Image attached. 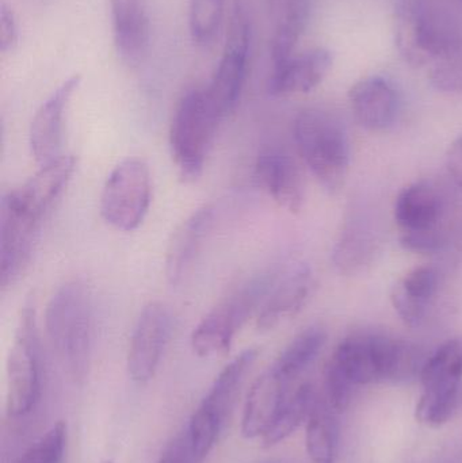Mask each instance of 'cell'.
Instances as JSON below:
<instances>
[{
  "mask_svg": "<svg viewBox=\"0 0 462 463\" xmlns=\"http://www.w3.org/2000/svg\"><path fill=\"white\" fill-rule=\"evenodd\" d=\"M94 304L83 280L64 283L49 299L45 329L49 342L72 380L83 383L91 366Z\"/></svg>",
  "mask_w": 462,
  "mask_h": 463,
  "instance_id": "6da1fadb",
  "label": "cell"
},
{
  "mask_svg": "<svg viewBox=\"0 0 462 463\" xmlns=\"http://www.w3.org/2000/svg\"><path fill=\"white\" fill-rule=\"evenodd\" d=\"M354 386L406 383L420 375V351L412 343L382 334H355L344 339L331 358Z\"/></svg>",
  "mask_w": 462,
  "mask_h": 463,
  "instance_id": "7a4b0ae2",
  "label": "cell"
},
{
  "mask_svg": "<svg viewBox=\"0 0 462 463\" xmlns=\"http://www.w3.org/2000/svg\"><path fill=\"white\" fill-rule=\"evenodd\" d=\"M293 135L312 175L331 194L341 192L350 167V141L344 122L331 111L306 109L296 117Z\"/></svg>",
  "mask_w": 462,
  "mask_h": 463,
  "instance_id": "3957f363",
  "label": "cell"
},
{
  "mask_svg": "<svg viewBox=\"0 0 462 463\" xmlns=\"http://www.w3.org/2000/svg\"><path fill=\"white\" fill-rule=\"evenodd\" d=\"M278 277L274 271L255 275L220 301L193 331V351L201 358L227 355L239 329L260 309Z\"/></svg>",
  "mask_w": 462,
  "mask_h": 463,
  "instance_id": "277c9868",
  "label": "cell"
},
{
  "mask_svg": "<svg viewBox=\"0 0 462 463\" xmlns=\"http://www.w3.org/2000/svg\"><path fill=\"white\" fill-rule=\"evenodd\" d=\"M222 121L205 89L192 90L179 100L171 121L170 149L184 181L195 182L203 175Z\"/></svg>",
  "mask_w": 462,
  "mask_h": 463,
  "instance_id": "5b68a950",
  "label": "cell"
},
{
  "mask_svg": "<svg viewBox=\"0 0 462 463\" xmlns=\"http://www.w3.org/2000/svg\"><path fill=\"white\" fill-rule=\"evenodd\" d=\"M43 362L33 299L19 316L15 336L7 358L5 411L11 419L24 418L34 410L42 393Z\"/></svg>",
  "mask_w": 462,
  "mask_h": 463,
  "instance_id": "8992f818",
  "label": "cell"
},
{
  "mask_svg": "<svg viewBox=\"0 0 462 463\" xmlns=\"http://www.w3.org/2000/svg\"><path fill=\"white\" fill-rule=\"evenodd\" d=\"M422 396L415 411L420 424L438 429L457 410L462 381V339L448 340L423 364Z\"/></svg>",
  "mask_w": 462,
  "mask_h": 463,
  "instance_id": "52a82bcc",
  "label": "cell"
},
{
  "mask_svg": "<svg viewBox=\"0 0 462 463\" xmlns=\"http://www.w3.org/2000/svg\"><path fill=\"white\" fill-rule=\"evenodd\" d=\"M151 198L149 165L140 157H127L106 179L100 194V214L116 230L132 232L146 220Z\"/></svg>",
  "mask_w": 462,
  "mask_h": 463,
  "instance_id": "ba28073f",
  "label": "cell"
},
{
  "mask_svg": "<svg viewBox=\"0 0 462 463\" xmlns=\"http://www.w3.org/2000/svg\"><path fill=\"white\" fill-rule=\"evenodd\" d=\"M396 45L401 57L414 67L448 59L460 49V35L449 19L425 5H409L399 13Z\"/></svg>",
  "mask_w": 462,
  "mask_h": 463,
  "instance_id": "9c48e42d",
  "label": "cell"
},
{
  "mask_svg": "<svg viewBox=\"0 0 462 463\" xmlns=\"http://www.w3.org/2000/svg\"><path fill=\"white\" fill-rule=\"evenodd\" d=\"M250 27L240 11L231 21L227 43L216 72L205 91L222 119L230 116L240 99L249 71Z\"/></svg>",
  "mask_w": 462,
  "mask_h": 463,
  "instance_id": "30bf717a",
  "label": "cell"
},
{
  "mask_svg": "<svg viewBox=\"0 0 462 463\" xmlns=\"http://www.w3.org/2000/svg\"><path fill=\"white\" fill-rule=\"evenodd\" d=\"M171 334L173 316L168 307L160 302H151L144 307L127 348V373L133 383L146 385L155 377Z\"/></svg>",
  "mask_w": 462,
  "mask_h": 463,
  "instance_id": "8fae6325",
  "label": "cell"
},
{
  "mask_svg": "<svg viewBox=\"0 0 462 463\" xmlns=\"http://www.w3.org/2000/svg\"><path fill=\"white\" fill-rule=\"evenodd\" d=\"M41 222L14 205L7 195L0 201V285H14L29 266Z\"/></svg>",
  "mask_w": 462,
  "mask_h": 463,
  "instance_id": "7c38bea8",
  "label": "cell"
},
{
  "mask_svg": "<svg viewBox=\"0 0 462 463\" xmlns=\"http://www.w3.org/2000/svg\"><path fill=\"white\" fill-rule=\"evenodd\" d=\"M80 83V75L71 76L35 111L30 124L29 143L38 165H45L62 156L65 114Z\"/></svg>",
  "mask_w": 462,
  "mask_h": 463,
  "instance_id": "4fadbf2b",
  "label": "cell"
},
{
  "mask_svg": "<svg viewBox=\"0 0 462 463\" xmlns=\"http://www.w3.org/2000/svg\"><path fill=\"white\" fill-rule=\"evenodd\" d=\"M75 170L76 157L62 155L59 159L41 165L40 170L22 186L5 194L24 213L42 222L54 203L67 189Z\"/></svg>",
  "mask_w": 462,
  "mask_h": 463,
  "instance_id": "5bb4252c",
  "label": "cell"
},
{
  "mask_svg": "<svg viewBox=\"0 0 462 463\" xmlns=\"http://www.w3.org/2000/svg\"><path fill=\"white\" fill-rule=\"evenodd\" d=\"M255 174L263 189L289 213L303 208L304 184L300 168L289 152L279 146H268L258 155Z\"/></svg>",
  "mask_w": 462,
  "mask_h": 463,
  "instance_id": "9a60e30c",
  "label": "cell"
},
{
  "mask_svg": "<svg viewBox=\"0 0 462 463\" xmlns=\"http://www.w3.org/2000/svg\"><path fill=\"white\" fill-rule=\"evenodd\" d=\"M444 200L429 182L406 187L395 203V220L401 237H444L438 231L444 219Z\"/></svg>",
  "mask_w": 462,
  "mask_h": 463,
  "instance_id": "2e32d148",
  "label": "cell"
},
{
  "mask_svg": "<svg viewBox=\"0 0 462 463\" xmlns=\"http://www.w3.org/2000/svg\"><path fill=\"white\" fill-rule=\"evenodd\" d=\"M216 206L203 205L190 214L173 234L165 255V277L170 285L182 283L203 250L214 222Z\"/></svg>",
  "mask_w": 462,
  "mask_h": 463,
  "instance_id": "e0dca14e",
  "label": "cell"
},
{
  "mask_svg": "<svg viewBox=\"0 0 462 463\" xmlns=\"http://www.w3.org/2000/svg\"><path fill=\"white\" fill-rule=\"evenodd\" d=\"M312 288L311 269L297 266L278 277L260 309L258 310L257 328L266 332L297 315L308 301Z\"/></svg>",
  "mask_w": 462,
  "mask_h": 463,
  "instance_id": "ac0fdd59",
  "label": "cell"
},
{
  "mask_svg": "<svg viewBox=\"0 0 462 463\" xmlns=\"http://www.w3.org/2000/svg\"><path fill=\"white\" fill-rule=\"evenodd\" d=\"M350 108L361 127L384 130L395 124L399 114V95L395 87L380 78L361 79L349 92Z\"/></svg>",
  "mask_w": 462,
  "mask_h": 463,
  "instance_id": "d6986e66",
  "label": "cell"
},
{
  "mask_svg": "<svg viewBox=\"0 0 462 463\" xmlns=\"http://www.w3.org/2000/svg\"><path fill=\"white\" fill-rule=\"evenodd\" d=\"M289 383L273 367L266 370L252 383L241 418V434L246 439H260L265 435L289 396Z\"/></svg>",
  "mask_w": 462,
  "mask_h": 463,
  "instance_id": "ffe728a7",
  "label": "cell"
},
{
  "mask_svg": "<svg viewBox=\"0 0 462 463\" xmlns=\"http://www.w3.org/2000/svg\"><path fill=\"white\" fill-rule=\"evenodd\" d=\"M333 65L327 49L317 48L300 56H292L274 65L268 90L271 95L306 94L322 83Z\"/></svg>",
  "mask_w": 462,
  "mask_h": 463,
  "instance_id": "44dd1931",
  "label": "cell"
},
{
  "mask_svg": "<svg viewBox=\"0 0 462 463\" xmlns=\"http://www.w3.org/2000/svg\"><path fill=\"white\" fill-rule=\"evenodd\" d=\"M114 43L122 59L137 62L149 45L146 0H110Z\"/></svg>",
  "mask_w": 462,
  "mask_h": 463,
  "instance_id": "7402d4cb",
  "label": "cell"
},
{
  "mask_svg": "<svg viewBox=\"0 0 462 463\" xmlns=\"http://www.w3.org/2000/svg\"><path fill=\"white\" fill-rule=\"evenodd\" d=\"M438 286V271L431 266L417 267L393 286L391 299L406 326L415 328L422 324Z\"/></svg>",
  "mask_w": 462,
  "mask_h": 463,
  "instance_id": "603a6c76",
  "label": "cell"
},
{
  "mask_svg": "<svg viewBox=\"0 0 462 463\" xmlns=\"http://www.w3.org/2000/svg\"><path fill=\"white\" fill-rule=\"evenodd\" d=\"M258 358V350L249 348L231 361L217 375L201 405L225 429L232 415L239 392Z\"/></svg>",
  "mask_w": 462,
  "mask_h": 463,
  "instance_id": "cb8c5ba5",
  "label": "cell"
},
{
  "mask_svg": "<svg viewBox=\"0 0 462 463\" xmlns=\"http://www.w3.org/2000/svg\"><path fill=\"white\" fill-rule=\"evenodd\" d=\"M273 24L271 54L274 65L293 56V49L306 29L309 0H268Z\"/></svg>",
  "mask_w": 462,
  "mask_h": 463,
  "instance_id": "d4e9b609",
  "label": "cell"
},
{
  "mask_svg": "<svg viewBox=\"0 0 462 463\" xmlns=\"http://www.w3.org/2000/svg\"><path fill=\"white\" fill-rule=\"evenodd\" d=\"M377 241L374 232L361 220L349 222L341 232L334 248L333 260L336 269L346 275L365 271L376 255Z\"/></svg>",
  "mask_w": 462,
  "mask_h": 463,
  "instance_id": "484cf974",
  "label": "cell"
},
{
  "mask_svg": "<svg viewBox=\"0 0 462 463\" xmlns=\"http://www.w3.org/2000/svg\"><path fill=\"white\" fill-rule=\"evenodd\" d=\"M336 413L327 402L317 400L306 423V453L314 463H335L339 448Z\"/></svg>",
  "mask_w": 462,
  "mask_h": 463,
  "instance_id": "4316f807",
  "label": "cell"
},
{
  "mask_svg": "<svg viewBox=\"0 0 462 463\" xmlns=\"http://www.w3.org/2000/svg\"><path fill=\"white\" fill-rule=\"evenodd\" d=\"M316 402V394L309 383L298 386L287 397L273 423L260 438L263 448H273L289 438L309 418Z\"/></svg>",
  "mask_w": 462,
  "mask_h": 463,
  "instance_id": "83f0119b",
  "label": "cell"
},
{
  "mask_svg": "<svg viewBox=\"0 0 462 463\" xmlns=\"http://www.w3.org/2000/svg\"><path fill=\"white\" fill-rule=\"evenodd\" d=\"M325 340L327 334L322 326H309L287 345L271 367L288 383H292L316 359Z\"/></svg>",
  "mask_w": 462,
  "mask_h": 463,
  "instance_id": "f1b7e54d",
  "label": "cell"
},
{
  "mask_svg": "<svg viewBox=\"0 0 462 463\" xmlns=\"http://www.w3.org/2000/svg\"><path fill=\"white\" fill-rule=\"evenodd\" d=\"M224 13L225 0H190L189 29L195 45L206 48L213 43Z\"/></svg>",
  "mask_w": 462,
  "mask_h": 463,
  "instance_id": "f546056e",
  "label": "cell"
},
{
  "mask_svg": "<svg viewBox=\"0 0 462 463\" xmlns=\"http://www.w3.org/2000/svg\"><path fill=\"white\" fill-rule=\"evenodd\" d=\"M222 430L224 429L220 426L219 421L203 405H198L190 418L189 426L186 427L190 449L195 461L198 463L205 461L206 457L211 454L219 440Z\"/></svg>",
  "mask_w": 462,
  "mask_h": 463,
  "instance_id": "4dcf8cb0",
  "label": "cell"
},
{
  "mask_svg": "<svg viewBox=\"0 0 462 463\" xmlns=\"http://www.w3.org/2000/svg\"><path fill=\"white\" fill-rule=\"evenodd\" d=\"M67 424L57 421L22 453L15 463H62L67 450Z\"/></svg>",
  "mask_w": 462,
  "mask_h": 463,
  "instance_id": "1f68e13d",
  "label": "cell"
},
{
  "mask_svg": "<svg viewBox=\"0 0 462 463\" xmlns=\"http://www.w3.org/2000/svg\"><path fill=\"white\" fill-rule=\"evenodd\" d=\"M353 385L341 370L336 369L333 364H328L325 370V394L327 404L335 413H342L349 407L352 400Z\"/></svg>",
  "mask_w": 462,
  "mask_h": 463,
  "instance_id": "d6a6232c",
  "label": "cell"
},
{
  "mask_svg": "<svg viewBox=\"0 0 462 463\" xmlns=\"http://www.w3.org/2000/svg\"><path fill=\"white\" fill-rule=\"evenodd\" d=\"M156 463H198L190 449L186 430L176 434L165 445Z\"/></svg>",
  "mask_w": 462,
  "mask_h": 463,
  "instance_id": "836d02e7",
  "label": "cell"
},
{
  "mask_svg": "<svg viewBox=\"0 0 462 463\" xmlns=\"http://www.w3.org/2000/svg\"><path fill=\"white\" fill-rule=\"evenodd\" d=\"M431 83L442 91H462V65L455 62L438 65L431 71Z\"/></svg>",
  "mask_w": 462,
  "mask_h": 463,
  "instance_id": "e575fe53",
  "label": "cell"
},
{
  "mask_svg": "<svg viewBox=\"0 0 462 463\" xmlns=\"http://www.w3.org/2000/svg\"><path fill=\"white\" fill-rule=\"evenodd\" d=\"M18 43V24L15 14L5 5L0 3V52L7 53L13 51Z\"/></svg>",
  "mask_w": 462,
  "mask_h": 463,
  "instance_id": "d590c367",
  "label": "cell"
},
{
  "mask_svg": "<svg viewBox=\"0 0 462 463\" xmlns=\"http://www.w3.org/2000/svg\"><path fill=\"white\" fill-rule=\"evenodd\" d=\"M447 165L453 181L462 187V136L450 146L447 155Z\"/></svg>",
  "mask_w": 462,
  "mask_h": 463,
  "instance_id": "8d00e7d4",
  "label": "cell"
},
{
  "mask_svg": "<svg viewBox=\"0 0 462 463\" xmlns=\"http://www.w3.org/2000/svg\"><path fill=\"white\" fill-rule=\"evenodd\" d=\"M100 463H114L113 461H110V459H106V461H102Z\"/></svg>",
  "mask_w": 462,
  "mask_h": 463,
  "instance_id": "74e56055",
  "label": "cell"
}]
</instances>
